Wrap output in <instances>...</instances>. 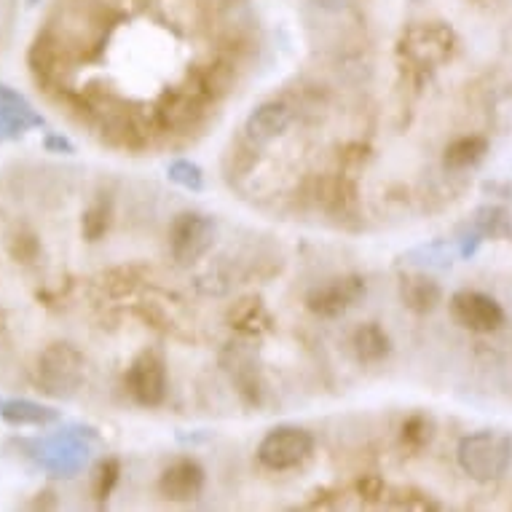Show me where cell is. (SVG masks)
Returning a JSON list of instances; mask_svg holds the SVG:
<instances>
[{"label":"cell","instance_id":"obj_4","mask_svg":"<svg viewBox=\"0 0 512 512\" xmlns=\"http://www.w3.org/2000/svg\"><path fill=\"white\" fill-rule=\"evenodd\" d=\"M459 38L445 22H413L397 43L400 57L416 70H435L456 54Z\"/></svg>","mask_w":512,"mask_h":512},{"label":"cell","instance_id":"obj_6","mask_svg":"<svg viewBox=\"0 0 512 512\" xmlns=\"http://www.w3.org/2000/svg\"><path fill=\"white\" fill-rule=\"evenodd\" d=\"M210 100L212 92L207 89L202 76L196 73L191 84L164 92V97L159 100V108H156V121L169 135H185V132H191V129L202 124Z\"/></svg>","mask_w":512,"mask_h":512},{"label":"cell","instance_id":"obj_5","mask_svg":"<svg viewBox=\"0 0 512 512\" xmlns=\"http://www.w3.org/2000/svg\"><path fill=\"white\" fill-rule=\"evenodd\" d=\"M84 354L78 352L73 344L57 341L49 344L38 354V365H35V384L43 395L49 397H70L76 395L78 387L84 384Z\"/></svg>","mask_w":512,"mask_h":512},{"label":"cell","instance_id":"obj_14","mask_svg":"<svg viewBox=\"0 0 512 512\" xmlns=\"http://www.w3.org/2000/svg\"><path fill=\"white\" fill-rule=\"evenodd\" d=\"M293 121V108L285 100H266L252 110L244 121V140L250 145H266L285 135Z\"/></svg>","mask_w":512,"mask_h":512},{"label":"cell","instance_id":"obj_13","mask_svg":"<svg viewBox=\"0 0 512 512\" xmlns=\"http://www.w3.org/2000/svg\"><path fill=\"white\" fill-rule=\"evenodd\" d=\"M204 480H207V475H204L202 464L183 456V459H175L169 467H164L159 478V491L169 502H196L204 491Z\"/></svg>","mask_w":512,"mask_h":512},{"label":"cell","instance_id":"obj_15","mask_svg":"<svg viewBox=\"0 0 512 512\" xmlns=\"http://www.w3.org/2000/svg\"><path fill=\"white\" fill-rule=\"evenodd\" d=\"M226 325L239 336L261 338L274 328V317L258 295H244L226 311Z\"/></svg>","mask_w":512,"mask_h":512},{"label":"cell","instance_id":"obj_9","mask_svg":"<svg viewBox=\"0 0 512 512\" xmlns=\"http://www.w3.org/2000/svg\"><path fill=\"white\" fill-rule=\"evenodd\" d=\"M167 362L156 349H145L126 370V389L143 408H159L167 400Z\"/></svg>","mask_w":512,"mask_h":512},{"label":"cell","instance_id":"obj_8","mask_svg":"<svg viewBox=\"0 0 512 512\" xmlns=\"http://www.w3.org/2000/svg\"><path fill=\"white\" fill-rule=\"evenodd\" d=\"M314 454V435L303 427H277L258 445V462L271 472L298 470Z\"/></svg>","mask_w":512,"mask_h":512},{"label":"cell","instance_id":"obj_25","mask_svg":"<svg viewBox=\"0 0 512 512\" xmlns=\"http://www.w3.org/2000/svg\"><path fill=\"white\" fill-rule=\"evenodd\" d=\"M110 202L108 199H97V202L84 212V220H81V231L89 242H100L102 236L108 234L110 228Z\"/></svg>","mask_w":512,"mask_h":512},{"label":"cell","instance_id":"obj_19","mask_svg":"<svg viewBox=\"0 0 512 512\" xmlns=\"http://www.w3.org/2000/svg\"><path fill=\"white\" fill-rule=\"evenodd\" d=\"M400 301L413 314H432L443 301V290L427 274H408L400 279Z\"/></svg>","mask_w":512,"mask_h":512},{"label":"cell","instance_id":"obj_29","mask_svg":"<svg viewBox=\"0 0 512 512\" xmlns=\"http://www.w3.org/2000/svg\"><path fill=\"white\" fill-rule=\"evenodd\" d=\"M137 282H140V277H137V269H126V266H121V269H113L105 274V287H108L110 293L113 295H129L132 290L137 287Z\"/></svg>","mask_w":512,"mask_h":512},{"label":"cell","instance_id":"obj_20","mask_svg":"<svg viewBox=\"0 0 512 512\" xmlns=\"http://www.w3.org/2000/svg\"><path fill=\"white\" fill-rule=\"evenodd\" d=\"M352 349L362 365H376V362L387 360L392 352V338L376 322H365L352 333Z\"/></svg>","mask_w":512,"mask_h":512},{"label":"cell","instance_id":"obj_27","mask_svg":"<svg viewBox=\"0 0 512 512\" xmlns=\"http://www.w3.org/2000/svg\"><path fill=\"white\" fill-rule=\"evenodd\" d=\"M118 478H121V462H118L116 456L102 459L97 472H94V483H92L94 499H97V502H108L110 494H113V488L118 486Z\"/></svg>","mask_w":512,"mask_h":512},{"label":"cell","instance_id":"obj_21","mask_svg":"<svg viewBox=\"0 0 512 512\" xmlns=\"http://www.w3.org/2000/svg\"><path fill=\"white\" fill-rule=\"evenodd\" d=\"M488 140L480 135H464L456 137L454 143L445 145L443 151V167L451 172H464V169L478 167L480 161L486 159Z\"/></svg>","mask_w":512,"mask_h":512},{"label":"cell","instance_id":"obj_24","mask_svg":"<svg viewBox=\"0 0 512 512\" xmlns=\"http://www.w3.org/2000/svg\"><path fill=\"white\" fill-rule=\"evenodd\" d=\"M167 177L175 185L191 191V194H199L204 191V169L191 159H177L167 167Z\"/></svg>","mask_w":512,"mask_h":512},{"label":"cell","instance_id":"obj_1","mask_svg":"<svg viewBox=\"0 0 512 512\" xmlns=\"http://www.w3.org/2000/svg\"><path fill=\"white\" fill-rule=\"evenodd\" d=\"M113 17L94 0H68L59 3L46 33L62 46L70 59L92 57L108 41V19Z\"/></svg>","mask_w":512,"mask_h":512},{"label":"cell","instance_id":"obj_32","mask_svg":"<svg viewBox=\"0 0 512 512\" xmlns=\"http://www.w3.org/2000/svg\"><path fill=\"white\" fill-rule=\"evenodd\" d=\"M43 145H46V151L49 153H65V156H70V153H76V145L70 143L68 137L62 135H46V140H43Z\"/></svg>","mask_w":512,"mask_h":512},{"label":"cell","instance_id":"obj_17","mask_svg":"<svg viewBox=\"0 0 512 512\" xmlns=\"http://www.w3.org/2000/svg\"><path fill=\"white\" fill-rule=\"evenodd\" d=\"M314 202L325 212H336V215H346L354 210L357 204V191H354L352 180H346L344 175H322L314 183Z\"/></svg>","mask_w":512,"mask_h":512},{"label":"cell","instance_id":"obj_7","mask_svg":"<svg viewBox=\"0 0 512 512\" xmlns=\"http://www.w3.org/2000/svg\"><path fill=\"white\" fill-rule=\"evenodd\" d=\"M215 220L202 212H180L169 226V255L177 266H194L215 244Z\"/></svg>","mask_w":512,"mask_h":512},{"label":"cell","instance_id":"obj_3","mask_svg":"<svg viewBox=\"0 0 512 512\" xmlns=\"http://www.w3.org/2000/svg\"><path fill=\"white\" fill-rule=\"evenodd\" d=\"M94 429L70 427L57 435L41 437L30 443V456L38 467L51 472L54 478H73L89 462V440H94Z\"/></svg>","mask_w":512,"mask_h":512},{"label":"cell","instance_id":"obj_22","mask_svg":"<svg viewBox=\"0 0 512 512\" xmlns=\"http://www.w3.org/2000/svg\"><path fill=\"white\" fill-rule=\"evenodd\" d=\"M432 440H435V421H432L429 413H411L403 421V427H400V443H403L405 451L419 454Z\"/></svg>","mask_w":512,"mask_h":512},{"label":"cell","instance_id":"obj_2","mask_svg":"<svg viewBox=\"0 0 512 512\" xmlns=\"http://www.w3.org/2000/svg\"><path fill=\"white\" fill-rule=\"evenodd\" d=\"M456 462L475 483H494L504 478L512 464V437L496 429H478L459 440Z\"/></svg>","mask_w":512,"mask_h":512},{"label":"cell","instance_id":"obj_26","mask_svg":"<svg viewBox=\"0 0 512 512\" xmlns=\"http://www.w3.org/2000/svg\"><path fill=\"white\" fill-rule=\"evenodd\" d=\"M164 11V17L177 27H194L202 19V6L199 0H156Z\"/></svg>","mask_w":512,"mask_h":512},{"label":"cell","instance_id":"obj_23","mask_svg":"<svg viewBox=\"0 0 512 512\" xmlns=\"http://www.w3.org/2000/svg\"><path fill=\"white\" fill-rule=\"evenodd\" d=\"M475 228L480 236H494V239H510L512 223L507 210L502 207H483L475 215Z\"/></svg>","mask_w":512,"mask_h":512},{"label":"cell","instance_id":"obj_18","mask_svg":"<svg viewBox=\"0 0 512 512\" xmlns=\"http://www.w3.org/2000/svg\"><path fill=\"white\" fill-rule=\"evenodd\" d=\"M140 314L151 322L153 328L172 333V336H183V330L191 328V325H185V314L180 309V303L172 301L164 293L145 295V301L140 303Z\"/></svg>","mask_w":512,"mask_h":512},{"label":"cell","instance_id":"obj_11","mask_svg":"<svg viewBox=\"0 0 512 512\" xmlns=\"http://www.w3.org/2000/svg\"><path fill=\"white\" fill-rule=\"evenodd\" d=\"M451 317L470 333H496L504 325V309L496 298L480 290H459L451 295Z\"/></svg>","mask_w":512,"mask_h":512},{"label":"cell","instance_id":"obj_10","mask_svg":"<svg viewBox=\"0 0 512 512\" xmlns=\"http://www.w3.org/2000/svg\"><path fill=\"white\" fill-rule=\"evenodd\" d=\"M360 298H365V279L360 274H344L311 287L306 295V309L322 319H338L357 306Z\"/></svg>","mask_w":512,"mask_h":512},{"label":"cell","instance_id":"obj_16","mask_svg":"<svg viewBox=\"0 0 512 512\" xmlns=\"http://www.w3.org/2000/svg\"><path fill=\"white\" fill-rule=\"evenodd\" d=\"M0 419L11 427H49L59 421V411L25 397H0Z\"/></svg>","mask_w":512,"mask_h":512},{"label":"cell","instance_id":"obj_31","mask_svg":"<svg viewBox=\"0 0 512 512\" xmlns=\"http://www.w3.org/2000/svg\"><path fill=\"white\" fill-rule=\"evenodd\" d=\"M94 3H100L102 9L110 11L113 17L116 14H132V11L143 6V0H94Z\"/></svg>","mask_w":512,"mask_h":512},{"label":"cell","instance_id":"obj_28","mask_svg":"<svg viewBox=\"0 0 512 512\" xmlns=\"http://www.w3.org/2000/svg\"><path fill=\"white\" fill-rule=\"evenodd\" d=\"M389 504L400 510H440V502H435L427 491H419V488H400L389 499Z\"/></svg>","mask_w":512,"mask_h":512},{"label":"cell","instance_id":"obj_30","mask_svg":"<svg viewBox=\"0 0 512 512\" xmlns=\"http://www.w3.org/2000/svg\"><path fill=\"white\" fill-rule=\"evenodd\" d=\"M357 494H360L362 502H378V499H384V494H387V486H384V480L378 478V475L368 472V475H362L357 480Z\"/></svg>","mask_w":512,"mask_h":512},{"label":"cell","instance_id":"obj_33","mask_svg":"<svg viewBox=\"0 0 512 512\" xmlns=\"http://www.w3.org/2000/svg\"><path fill=\"white\" fill-rule=\"evenodd\" d=\"M38 3H41V0H27V6H38Z\"/></svg>","mask_w":512,"mask_h":512},{"label":"cell","instance_id":"obj_12","mask_svg":"<svg viewBox=\"0 0 512 512\" xmlns=\"http://www.w3.org/2000/svg\"><path fill=\"white\" fill-rule=\"evenodd\" d=\"M46 126L43 116L33 108V102L17 89L0 84V143H11L25 137L30 129Z\"/></svg>","mask_w":512,"mask_h":512}]
</instances>
